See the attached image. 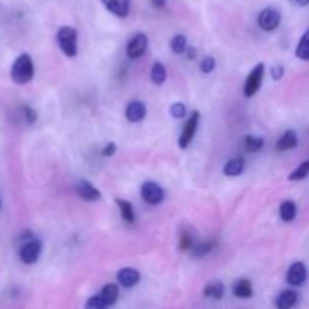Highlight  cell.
<instances>
[{
	"label": "cell",
	"mask_w": 309,
	"mask_h": 309,
	"mask_svg": "<svg viewBox=\"0 0 309 309\" xmlns=\"http://www.w3.org/2000/svg\"><path fill=\"white\" fill-rule=\"evenodd\" d=\"M35 74V68H33V62L32 57L26 53L20 54L11 68V79L14 80V83L17 85H26L33 79Z\"/></svg>",
	"instance_id": "6da1fadb"
},
{
	"label": "cell",
	"mask_w": 309,
	"mask_h": 309,
	"mask_svg": "<svg viewBox=\"0 0 309 309\" xmlns=\"http://www.w3.org/2000/svg\"><path fill=\"white\" fill-rule=\"evenodd\" d=\"M57 44L65 56L74 57L77 54V30L69 26H63L57 30Z\"/></svg>",
	"instance_id": "7a4b0ae2"
},
{
	"label": "cell",
	"mask_w": 309,
	"mask_h": 309,
	"mask_svg": "<svg viewBox=\"0 0 309 309\" xmlns=\"http://www.w3.org/2000/svg\"><path fill=\"white\" fill-rule=\"evenodd\" d=\"M199 118H201L199 112L195 110V112H192L190 118L187 119V122H186V125L183 128V133H181V136L178 139V145H180L181 149H186L192 143V140H193V137L196 134V130H198Z\"/></svg>",
	"instance_id": "3957f363"
},
{
	"label": "cell",
	"mask_w": 309,
	"mask_h": 309,
	"mask_svg": "<svg viewBox=\"0 0 309 309\" xmlns=\"http://www.w3.org/2000/svg\"><path fill=\"white\" fill-rule=\"evenodd\" d=\"M263 77H264V63H258L248 75L246 79V83H245V95L248 98L254 97L260 88H261V83H263Z\"/></svg>",
	"instance_id": "277c9868"
},
{
	"label": "cell",
	"mask_w": 309,
	"mask_h": 309,
	"mask_svg": "<svg viewBox=\"0 0 309 309\" xmlns=\"http://www.w3.org/2000/svg\"><path fill=\"white\" fill-rule=\"evenodd\" d=\"M41 249H42L41 243L35 239H30L20 248V252H18L20 260L24 264H35L41 255Z\"/></svg>",
	"instance_id": "5b68a950"
},
{
	"label": "cell",
	"mask_w": 309,
	"mask_h": 309,
	"mask_svg": "<svg viewBox=\"0 0 309 309\" xmlns=\"http://www.w3.org/2000/svg\"><path fill=\"white\" fill-rule=\"evenodd\" d=\"M279 23H281V14L275 8H266L258 15V26L266 32L275 30L279 26Z\"/></svg>",
	"instance_id": "8992f818"
},
{
	"label": "cell",
	"mask_w": 309,
	"mask_h": 309,
	"mask_svg": "<svg viewBox=\"0 0 309 309\" xmlns=\"http://www.w3.org/2000/svg\"><path fill=\"white\" fill-rule=\"evenodd\" d=\"M140 193H142L143 201L148 202V204H151V205H157V204H160V202L165 199V192H163V189H162L159 184L152 183V181L143 183V186H142V189H140Z\"/></svg>",
	"instance_id": "52a82bcc"
},
{
	"label": "cell",
	"mask_w": 309,
	"mask_h": 309,
	"mask_svg": "<svg viewBox=\"0 0 309 309\" xmlns=\"http://www.w3.org/2000/svg\"><path fill=\"white\" fill-rule=\"evenodd\" d=\"M148 47V39L145 33H136L127 44V56L130 59H139Z\"/></svg>",
	"instance_id": "ba28073f"
},
{
	"label": "cell",
	"mask_w": 309,
	"mask_h": 309,
	"mask_svg": "<svg viewBox=\"0 0 309 309\" xmlns=\"http://www.w3.org/2000/svg\"><path fill=\"white\" fill-rule=\"evenodd\" d=\"M306 281V267L303 263H294L288 269L287 273V282L293 287H299Z\"/></svg>",
	"instance_id": "9c48e42d"
},
{
	"label": "cell",
	"mask_w": 309,
	"mask_h": 309,
	"mask_svg": "<svg viewBox=\"0 0 309 309\" xmlns=\"http://www.w3.org/2000/svg\"><path fill=\"white\" fill-rule=\"evenodd\" d=\"M77 193L82 199L88 201V202H95L101 198V193L97 187H94L89 181L86 180H80L77 183Z\"/></svg>",
	"instance_id": "30bf717a"
},
{
	"label": "cell",
	"mask_w": 309,
	"mask_h": 309,
	"mask_svg": "<svg viewBox=\"0 0 309 309\" xmlns=\"http://www.w3.org/2000/svg\"><path fill=\"white\" fill-rule=\"evenodd\" d=\"M146 115V106L142 101H131L125 109V116L130 122H140Z\"/></svg>",
	"instance_id": "8fae6325"
},
{
	"label": "cell",
	"mask_w": 309,
	"mask_h": 309,
	"mask_svg": "<svg viewBox=\"0 0 309 309\" xmlns=\"http://www.w3.org/2000/svg\"><path fill=\"white\" fill-rule=\"evenodd\" d=\"M107 11L115 14L116 17H127L130 11V0H101Z\"/></svg>",
	"instance_id": "7c38bea8"
},
{
	"label": "cell",
	"mask_w": 309,
	"mask_h": 309,
	"mask_svg": "<svg viewBox=\"0 0 309 309\" xmlns=\"http://www.w3.org/2000/svg\"><path fill=\"white\" fill-rule=\"evenodd\" d=\"M118 281L122 287L125 288H131L134 287L139 281H140V275L137 270L134 269H130V267H125L122 270L118 272Z\"/></svg>",
	"instance_id": "4fadbf2b"
},
{
	"label": "cell",
	"mask_w": 309,
	"mask_h": 309,
	"mask_svg": "<svg viewBox=\"0 0 309 309\" xmlns=\"http://www.w3.org/2000/svg\"><path fill=\"white\" fill-rule=\"evenodd\" d=\"M299 300V296L296 291L293 290H287V291H282L279 294V297L276 299V308L278 309H291L293 306H296Z\"/></svg>",
	"instance_id": "5bb4252c"
},
{
	"label": "cell",
	"mask_w": 309,
	"mask_h": 309,
	"mask_svg": "<svg viewBox=\"0 0 309 309\" xmlns=\"http://www.w3.org/2000/svg\"><path fill=\"white\" fill-rule=\"evenodd\" d=\"M297 142H299L297 134H296L293 130H288V131H285V133L281 136V139H279L278 143H276V148H278V151H288V149L296 148V146H297Z\"/></svg>",
	"instance_id": "9a60e30c"
},
{
	"label": "cell",
	"mask_w": 309,
	"mask_h": 309,
	"mask_svg": "<svg viewBox=\"0 0 309 309\" xmlns=\"http://www.w3.org/2000/svg\"><path fill=\"white\" fill-rule=\"evenodd\" d=\"M233 291H234V296H236V297H240V299H249V297H252V294H254L252 284H251V281H248V279H240V281H237L236 285H234V288H233Z\"/></svg>",
	"instance_id": "2e32d148"
},
{
	"label": "cell",
	"mask_w": 309,
	"mask_h": 309,
	"mask_svg": "<svg viewBox=\"0 0 309 309\" xmlns=\"http://www.w3.org/2000/svg\"><path fill=\"white\" fill-rule=\"evenodd\" d=\"M118 296H119V290H118V287L115 284L104 285L103 290H101V294H100V297H101V300L104 302L106 306H112L118 300Z\"/></svg>",
	"instance_id": "e0dca14e"
},
{
	"label": "cell",
	"mask_w": 309,
	"mask_h": 309,
	"mask_svg": "<svg viewBox=\"0 0 309 309\" xmlns=\"http://www.w3.org/2000/svg\"><path fill=\"white\" fill-rule=\"evenodd\" d=\"M245 169V159L243 157H236V159H231L225 168H223V174L228 175V177H237L243 172Z\"/></svg>",
	"instance_id": "ac0fdd59"
},
{
	"label": "cell",
	"mask_w": 309,
	"mask_h": 309,
	"mask_svg": "<svg viewBox=\"0 0 309 309\" xmlns=\"http://www.w3.org/2000/svg\"><path fill=\"white\" fill-rule=\"evenodd\" d=\"M116 204H118V208L121 210L122 219L128 223H134L136 216H134V208H133L131 202H128L125 199H116Z\"/></svg>",
	"instance_id": "d6986e66"
},
{
	"label": "cell",
	"mask_w": 309,
	"mask_h": 309,
	"mask_svg": "<svg viewBox=\"0 0 309 309\" xmlns=\"http://www.w3.org/2000/svg\"><path fill=\"white\" fill-rule=\"evenodd\" d=\"M223 293H225V287L222 282L219 281H213L210 282L205 288H204V296L205 297H210V299H222L223 297Z\"/></svg>",
	"instance_id": "ffe728a7"
},
{
	"label": "cell",
	"mask_w": 309,
	"mask_h": 309,
	"mask_svg": "<svg viewBox=\"0 0 309 309\" xmlns=\"http://www.w3.org/2000/svg\"><path fill=\"white\" fill-rule=\"evenodd\" d=\"M279 214H281V219L284 222H291L294 220L296 214H297V208H296V204L293 201H284L281 204V208H279Z\"/></svg>",
	"instance_id": "44dd1931"
},
{
	"label": "cell",
	"mask_w": 309,
	"mask_h": 309,
	"mask_svg": "<svg viewBox=\"0 0 309 309\" xmlns=\"http://www.w3.org/2000/svg\"><path fill=\"white\" fill-rule=\"evenodd\" d=\"M166 75H168V72H166L165 65L160 63V62H154L152 66H151V80H152V83L163 85L165 80H166Z\"/></svg>",
	"instance_id": "7402d4cb"
},
{
	"label": "cell",
	"mask_w": 309,
	"mask_h": 309,
	"mask_svg": "<svg viewBox=\"0 0 309 309\" xmlns=\"http://www.w3.org/2000/svg\"><path fill=\"white\" fill-rule=\"evenodd\" d=\"M216 245H217V242H214V240H208V242H202V243H195V246L192 248V255L204 257V255L210 254L216 248Z\"/></svg>",
	"instance_id": "603a6c76"
},
{
	"label": "cell",
	"mask_w": 309,
	"mask_h": 309,
	"mask_svg": "<svg viewBox=\"0 0 309 309\" xmlns=\"http://www.w3.org/2000/svg\"><path fill=\"white\" fill-rule=\"evenodd\" d=\"M296 56L302 60H309V29L303 33V36L296 48Z\"/></svg>",
	"instance_id": "cb8c5ba5"
},
{
	"label": "cell",
	"mask_w": 309,
	"mask_h": 309,
	"mask_svg": "<svg viewBox=\"0 0 309 309\" xmlns=\"http://www.w3.org/2000/svg\"><path fill=\"white\" fill-rule=\"evenodd\" d=\"M171 48L174 53L177 54H181L187 50V39L184 35H175L172 39H171Z\"/></svg>",
	"instance_id": "d4e9b609"
},
{
	"label": "cell",
	"mask_w": 309,
	"mask_h": 309,
	"mask_svg": "<svg viewBox=\"0 0 309 309\" xmlns=\"http://www.w3.org/2000/svg\"><path fill=\"white\" fill-rule=\"evenodd\" d=\"M263 145H264V139L261 137H255V136L245 137V148L248 152H257L263 148Z\"/></svg>",
	"instance_id": "484cf974"
},
{
	"label": "cell",
	"mask_w": 309,
	"mask_h": 309,
	"mask_svg": "<svg viewBox=\"0 0 309 309\" xmlns=\"http://www.w3.org/2000/svg\"><path fill=\"white\" fill-rule=\"evenodd\" d=\"M309 174V160H306V162H303L302 165H299L291 174H290V180L291 181H300V180H303V178H306Z\"/></svg>",
	"instance_id": "4316f807"
},
{
	"label": "cell",
	"mask_w": 309,
	"mask_h": 309,
	"mask_svg": "<svg viewBox=\"0 0 309 309\" xmlns=\"http://www.w3.org/2000/svg\"><path fill=\"white\" fill-rule=\"evenodd\" d=\"M169 112H171L172 118H175V119H183V118L186 116V106H184L183 103H174V104L171 106Z\"/></svg>",
	"instance_id": "83f0119b"
},
{
	"label": "cell",
	"mask_w": 309,
	"mask_h": 309,
	"mask_svg": "<svg viewBox=\"0 0 309 309\" xmlns=\"http://www.w3.org/2000/svg\"><path fill=\"white\" fill-rule=\"evenodd\" d=\"M195 246V240L192 237L190 233H183L181 239H180V248L183 251H192V248Z\"/></svg>",
	"instance_id": "f1b7e54d"
},
{
	"label": "cell",
	"mask_w": 309,
	"mask_h": 309,
	"mask_svg": "<svg viewBox=\"0 0 309 309\" xmlns=\"http://www.w3.org/2000/svg\"><path fill=\"white\" fill-rule=\"evenodd\" d=\"M201 71L202 72H205V74H210L213 69H214V66H216V60H214V57L213 56H205L202 60H201Z\"/></svg>",
	"instance_id": "f546056e"
},
{
	"label": "cell",
	"mask_w": 309,
	"mask_h": 309,
	"mask_svg": "<svg viewBox=\"0 0 309 309\" xmlns=\"http://www.w3.org/2000/svg\"><path fill=\"white\" fill-rule=\"evenodd\" d=\"M107 306L104 305V302L101 300L100 296H92L88 299L86 305H85V309H106Z\"/></svg>",
	"instance_id": "4dcf8cb0"
},
{
	"label": "cell",
	"mask_w": 309,
	"mask_h": 309,
	"mask_svg": "<svg viewBox=\"0 0 309 309\" xmlns=\"http://www.w3.org/2000/svg\"><path fill=\"white\" fill-rule=\"evenodd\" d=\"M23 113H24V118L27 119L29 124H33V122L36 121V118H38L36 112H35L32 107H29V106H24V107H23Z\"/></svg>",
	"instance_id": "1f68e13d"
},
{
	"label": "cell",
	"mask_w": 309,
	"mask_h": 309,
	"mask_svg": "<svg viewBox=\"0 0 309 309\" xmlns=\"http://www.w3.org/2000/svg\"><path fill=\"white\" fill-rule=\"evenodd\" d=\"M282 75H284V66H282V65H276V66L272 68V77H273V80H281Z\"/></svg>",
	"instance_id": "d6a6232c"
},
{
	"label": "cell",
	"mask_w": 309,
	"mask_h": 309,
	"mask_svg": "<svg viewBox=\"0 0 309 309\" xmlns=\"http://www.w3.org/2000/svg\"><path fill=\"white\" fill-rule=\"evenodd\" d=\"M116 152V145L113 143V142H110V143H107L106 146H104V149H103V156L104 157H112L113 154Z\"/></svg>",
	"instance_id": "836d02e7"
},
{
	"label": "cell",
	"mask_w": 309,
	"mask_h": 309,
	"mask_svg": "<svg viewBox=\"0 0 309 309\" xmlns=\"http://www.w3.org/2000/svg\"><path fill=\"white\" fill-rule=\"evenodd\" d=\"M196 54H198V51H196V48L195 47H187V57L189 59H195L196 57Z\"/></svg>",
	"instance_id": "e575fe53"
},
{
	"label": "cell",
	"mask_w": 309,
	"mask_h": 309,
	"mask_svg": "<svg viewBox=\"0 0 309 309\" xmlns=\"http://www.w3.org/2000/svg\"><path fill=\"white\" fill-rule=\"evenodd\" d=\"M151 3L156 6V8H165L166 5V0H151Z\"/></svg>",
	"instance_id": "d590c367"
},
{
	"label": "cell",
	"mask_w": 309,
	"mask_h": 309,
	"mask_svg": "<svg viewBox=\"0 0 309 309\" xmlns=\"http://www.w3.org/2000/svg\"><path fill=\"white\" fill-rule=\"evenodd\" d=\"M297 5H300V6H305V5H308L309 0H294Z\"/></svg>",
	"instance_id": "8d00e7d4"
},
{
	"label": "cell",
	"mask_w": 309,
	"mask_h": 309,
	"mask_svg": "<svg viewBox=\"0 0 309 309\" xmlns=\"http://www.w3.org/2000/svg\"><path fill=\"white\" fill-rule=\"evenodd\" d=\"M0 204H2V202H0Z\"/></svg>",
	"instance_id": "74e56055"
}]
</instances>
